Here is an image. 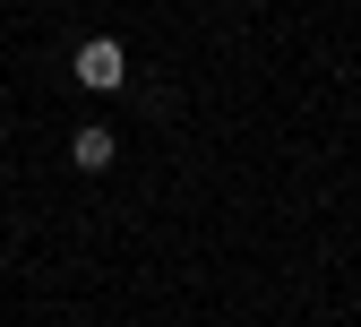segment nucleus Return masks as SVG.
Listing matches in <instances>:
<instances>
[{"label": "nucleus", "instance_id": "f257e3e1", "mask_svg": "<svg viewBox=\"0 0 361 327\" xmlns=\"http://www.w3.org/2000/svg\"><path fill=\"white\" fill-rule=\"evenodd\" d=\"M69 69H78V86H95V95H112V86L129 78V52H121V43H112V35H86Z\"/></svg>", "mask_w": 361, "mask_h": 327}, {"label": "nucleus", "instance_id": "f03ea898", "mask_svg": "<svg viewBox=\"0 0 361 327\" xmlns=\"http://www.w3.org/2000/svg\"><path fill=\"white\" fill-rule=\"evenodd\" d=\"M112 155H121V147H112L104 121H86V129L69 138V164H78V172H112Z\"/></svg>", "mask_w": 361, "mask_h": 327}]
</instances>
